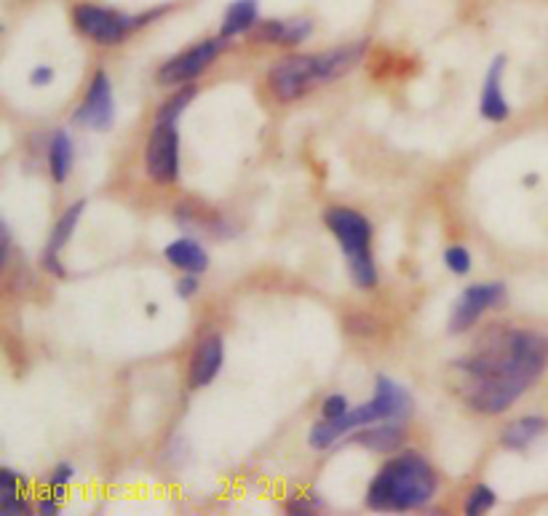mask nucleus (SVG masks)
Here are the masks:
<instances>
[{"mask_svg": "<svg viewBox=\"0 0 548 516\" xmlns=\"http://www.w3.org/2000/svg\"><path fill=\"white\" fill-rule=\"evenodd\" d=\"M548 364V337L532 329H516L460 369L471 377L468 404L484 415L506 412L540 377Z\"/></svg>", "mask_w": 548, "mask_h": 516, "instance_id": "obj_1", "label": "nucleus"}, {"mask_svg": "<svg viewBox=\"0 0 548 516\" xmlns=\"http://www.w3.org/2000/svg\"><path fill=\"white\" fill-rule=\"evenodd\" d=\"M436 474L418 455L391 460L369 484L367 503L377 511H407L434 498Z\"/></svg>", "mask_w": 548, "mask_h": 516, "instance_id": "obj_2", "label": "nucleus"}, {"mask_svg": "<svg viewBox=\"0 0 548 516\" xmlns=\"http://www.w3.org/2000/svg\"><path fill=\"white\" fill-rule=\"evenodd\" d=\"M412 415V396L401 388L399 383H393L385 375L377 377V391L375 399L369 404H361L356 410H348L345 415L335 420H324L311 428V447L324 450L329 444H335L340 436L351 434L356 428H364L377 420H396L401 423L404 418Z\"/></svg>", "mask_w": 548, "mask_h": 516, "instance_id": "obj_3", "label": "nucleus"}, {"mask_svg": "<svg viewBox=\"0 0 548 516\" xmlns=\"http://www.w3.org/2000/svg\"><path fill=\"white\" fill-rule=\"evenodd\" d=\"M324 220H327V228L335 233L340 246H343L356 287H375L377 271L375 263H372V254H369L372 225L367 222V217H361V214L353 212V209H329Z\"/></svg>", "mask_w": 548, "mask_h": 516, "instance_id": "obj_4", "label": "nucleus"}, {"mask_svg": "<svg viewBox=\"0 0 548 516\" xmlns=\"http://www.w3.org/2000/svg\"><path fill=\"white\" fill-rule=\"evenodd\" d=\"M158 14H161V11H156V14H142V17H123L118 11L99 9V6L83 3V6H78V9L73 11V19L75 25H78V30H81L83 35H89L91 41L110 46V43L123 41L129 30L145 25L148 19L158 17Z\"/></svg>", "mask_w": 548, "mask_h": 516, "instance_id": "obj_5", "label": "nucleus"}, {"mask_svg": "<svg viewBox=\"0 0 548 516\" xmlns=\"http://www.w3.org/2000/svg\"><path fill=\"white\" fill-rule=\"evenodd\" d=\"M145 169L153 180L174 182L180 174V134L177 121H156L145 148Z\"/></svg>", "mask_w": 548, "mask_h": 516, "instance_id": "obj_6", "label": "nucleus"}, {"mask_svg": "<svg viewBox=\"0 0 548 516\" xmlns=\"http://www.w3.org/2000/svg\"><path fill=\"white\" fill-rule=\"evenodd\" d=\"M273 94L284 102L303 97L313 83H319V57H287L273 65L268 75Z\"/></svg>", "mask_w": 548, "mask_h": 516, "instance_id": "obj_7", "label": "nucleus"}, {"mask_svg": "<svg viewBox=\"0 0 548 516\" xmlns=\"http://www.w3.org/2000/svg\"><path fill=\"white\" fill-rule=\"evenodd\" d=\"M222 49H225V38L198 43V46H193V49L180 54V57L172 59V62H166V65L158 70V83H161V86H180V83L185 81H193L196 75L204 73L206 67L220 57Z\"/></svg>", "mask_w": 548, "mask_h": 516, "instance_id": "obj_8", "label": "nucleus"}, {"mask_svg": "<svg viewBox=\"0 0 548 516\" xmlns=\"http://www.w3.org/2000/svg\"><path fill=\"white\" fill-rule=\"evenodd\" d=\"M506 300V287L495 281V284H482V287H471L460 295L458 305H455V313L450 319V332L452 335H460L476 324V319L482 316L487 308H495Z\"/></svg>", "mask_w": 548, "mask_h": 516, "instance_id": "obj_9", "label": "nucleus"}, {"mask_svg": "<svg viewBox=\"0 0 548 516\" xmlns=\"http://www.w3.org/2000/svg\"><path fill=\"white\" fill-rule=\"evenodd\" d=\"M115 118V102H113V86H110V78L107 73L99 70L91 81V89L83 99L81 110L75 113V121L89 126V129H97V132H105L113 126Z\"/></svg>", "mask_w": 548, "mask_h": 516, "instance_id": "obj_10", "label": "nucleus"}, {"mask_svg": "<svg viewBox=\"0 0 548 516\" xmlns=\"http://www.w3.org/2000/svg\"><path fill=\"white\" fill-rule=\"evenodd\" d=\"M222 340L217 335L206 337L201 348L196 351V359L190 364V388H204L220 375L222 369Z\"/></svg>", "mask_w": 548, "mask_h": 516, "instance_id": "obj_11", "label": "nucleus"}, {"mask_svg": "<svg viewBox=\"0 0 548 516\" xmlns=\"http://www.w3.org/2000/svg\"><path fill=\"white\" fill-rule=\"evenodd\" d=\"M503 70H506V57H495L490 65V73H487V81H484L482 115L492 123H500L508 118V102L503 97V91H500Z\"/></svg>", "mask_w": 548, "mask_h": 516, "instance_id": "obj_12", "label": "nucleus"}, {"mask_svg": "<svg viewBox=\"0 0 548 516\" xmlns=\"http://www.w3.org/2000/svg\"><path fill=\"white\" fill-rule=\"evenodd\" d=\"M83 209H86V204H83V201H78V204H73L70 209H67L65 217L57 222V228H54V233H51V241H49V246H46V252H43V263H46V268L54 273H59V276H62L65 271H62V268L57 265V252L67 244V241H70L75 225H78V220H81Z\"/></svg>", "mask_w": 548, "mask_h": 516, "instance_id": "obj_13", "label": "nucleus"}, {"mask_svg": "<svg viewBox=\"0 0 548 516\" xmlns=\"http://www.w3.org/2000/svg\"><path fill=\"white\" fill-rule=\"evenodd\" d=\"M367 43H356L351 49H337L319 57V83L335 81L340 75H345L353 65H359V59L364 57Z\"/></svg>", "mask_w": 548, "mask_h": 516, "instance_id": "obj_14", "label": "nucleus"}, {"mask_svg": "<svg viewBox=\"0 0 548 516\" xmlns=\"http://www.w3.org/2000/svg\"><path fill=\"white\" fill-rule=\"evenodd\" d=\"M164 254L169 263L188 273H204L206 265H209V257H206L204 249L196 241H190V238H180V241L169 244L164 249Z\"/></svg>", "mask_w": 548, "mask_h": 516, "instance_id": "obj_15", "label": "nucleus"}, {"mask_svg": "<svg viewBox=\"0 0 548 516\" xmlns=\"http://www.w3.org/2000/svg\"><path fill=\"white\" fill-rule=\"evenodd\" d=\"M313 25L308 19H292V22H265L257 30V38L265 43H303L311 35Z\"/></svg>", "mask_w": 548, "mask_h": 516, "instance_id": "obj_16", "label": "nucleus"}, {"mask_svg": "<svg viewBox=\"0 0 548 516\" xmlns=\"http://www.w3.org/2000/svg\"><path fill=\"white\" fill-rule=\"evenodd\" d=\"M401 439H404V434H401V428L396 420H385V426L364 428V431H359V434H353V442L364 444L367 450H375V452L396 450V447L401 444Z\"/></svg>", "mask_w": 548, "mask_h": 516, "instance_id": "obj_17", "label": "nucleus"}, {"mask_svg": "<svg viewBox=\"0 0 548 516\" xmlns=\"http://www.w3.org/2000/svg\"><path fill=\"white\" fill-rule=\"evenodd\" d=\"M546 428H548L546 418H522V420H516V423H511V426L503 431L500 442L506 444L508 450H524V447H527L530 442H535Z\"/></svg>", "mask_w": 548, "mask_h": 516, "instance_id": "obj_18", "label": "nucleus"}, {"mask_svg": "<svg viewBox=\"0 0 548 516\" xmlns=\"http://www.w3.org/2000/svg\"><path fill=\"white\" fill-rule=\"evenodd\" d=\"M257 22V0H236L222 19V38L246 33Z\"/></svg>", "mask_w": 548, "mask_h": 516, "instance_id": "obj_19", "label": "nucleus"}, {"mask_svg": "<svg viewBox=\"0 0 548 516\" xmlns=\"http://www.w3.org/2000/svg\"><path fill=\"white\" fill-rule=\"evenodd\" d=\"M49 161L54 180L65 182L70 169H73V142H70L65 129H59V132H54V137H51Z\"/></svg>", "mask_w": 548, "mask_h": 516, "instance_id": "obj_20", "label": "nucleus"}, {"mask_svg": "<svg viewBox=\"0 0 548 516\" xmlns=\"http://www.w3.org/2000/svg\"><path fill=\"white\" fill-rule=\"evenodd\" d=\"M196 97V86H188V89H182L180 94H174L169 102H164V107L158 110V121H177L182 115V110H185V105H188L190 99Z\"/></svg>", "mask_w": 548, "mask_h": 516, "instance_id": "obj_21", "label": "nucleus"}, {"mask_svg": "<svg viewBox=\"0 0 548 516\" xmlns=\"http://www.w3.org/2000/svg\"><path fill=\"white\" fill-rule=\"evenodd\" d=\"M495 500H498V498H495V492H492L490 487H484V484H479V487H476V490L471 492V495H468L466 508H463V511H466V514H471V516L484 514L487 508L495 506Z\"/></svg>", "mask_w": 548, "mask_h": 516, "instance_id": "obj_22", "label": "nucleus"}, {"mask_svg": "<svg viewBox=\"0 0 548 516\" xmlns=\"http://www.w3.org/2000/svg\"><path fill=\"white\" fill-rule=\"evenodd\" d=\"M444 263H447V268H450L452 273L463 276V273L471 271V254H468L463 246H452V249L444 252Z\"/></svg>", "mask_w": 548, "mask_h": 516, "instance_id": "obj_23", "label": "nucleus"}, {"mask_svg": "<svg viewBox=\"0 0 548 516\" xmlns=\"http://www.w3.org/2000/svg\"><path fill=\"white\" fill-rule=\"evenodd\" d=\"M345 412H348V402H345V396L335 394V396H329L327 402H324V418L327 420L340 418V415H345Z\"/></svg>", "mask_w": 548, "mask_h": 516, "instance_id": "obj_24", "label": "nucleus"}, {"mask_svg": "<svg viewBox=\"0 0 548 516\" xmlns=\"http://www.w3.org/2000/svg\"><path fill=\"white\" fill-rule=\"evenodd\" d=\"M0 490H3L0 500L17 498V476H14L11 468H3V471H0Z\"/></svg>", "mask_w": 548, "mask_h": 516, "instance_id": "obj_25", "label": "nucleus"}, {"mask_svg": "<svg viewBox=\"0 0 548 516\" xmlns=\"http://www.w3.org/2000/svg\"><path fill=\"white\" fill-rule=\"evenodd\" d=\"M51 78H54V70H51V67H35L33 75H30V83H33V86H46V83H51Z\"/></svg>", "mask_w": 548, "mask_h": 516, "instance_id": "obj_26", "label": "nucleus"}, {"mask_svg": "<svg viewBox=\"0 0 548 516\" xmlns=\"http://www.w3.org/2000/svg\"><path fill=\"white\" fill-rule=\"evenodd\" d=\"M198 273H190L188 279H182L180 281V287H177V292H180V297H190L193 292L198 289V279H196Z\"/></svg>", "mask_w": 548, "mask_h": 516, "instance_id": "obj_27", "label": "nucleus"}, {"mask_svg": "<svg viewBox=\"0 0 548 516\" xmlns=\"http://www.w3.org/2000/svg\"><path fill=\"white\" fill-rule=\"evenodd\" d=\"M70 479H73V466H59L54 479H51V484H54V487H62V484H67Z\"/></svg>", "mask_w": 548, "mask_h": 516, "instance_id": "obj_28", "label": "nucleus"}, {"mask_svg": "<svg viewBox=\"0 0 548 516\" xmlns=\"http://www.w3.org/2000/svg\"><path fill=\"white\" fill-rule=\"evenodd\" d=\"M38 511H41V514H57L59 511V506H57V500H41V503H38Z\"/></svg>", "mask_w": 548, "mask_h": 516, "instance_id": "obj_29", "label": "nucleus"}]
</instances>
